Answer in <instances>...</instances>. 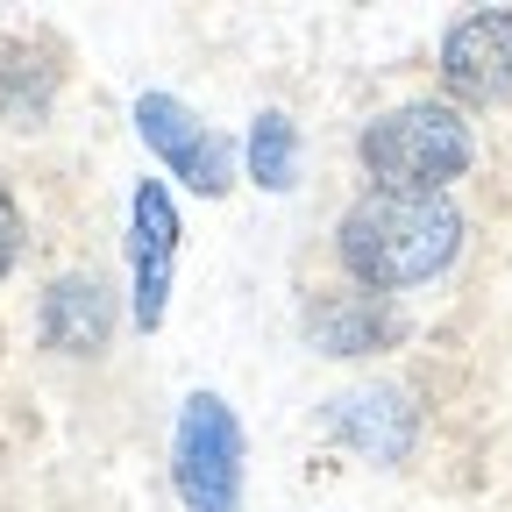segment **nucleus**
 I'll return each mask as SVG.
<instances>
[{
    "mask_svg": "<svg viewBox=\"0 0 512 512\" xmlns=\"http://www.w3.org/2000/svg\"><path fill=\"white\" fill-rule=\"evenodd\" d=\"M463 207L448 192H363V200L335 221V264L363 292H413L434 285L463 256Z\"/></svg>",
    "mask_w": 512,
    "mask_h": 512,
    "instance_id": "1",
    "label": "nucleus"
},
{
    "mask_svg": "<svg viewBox=\"0 0 512 512\" xmlns=\"http://www.w3.org/2000/svg\"><path fill=\"white\" fill-rule=\"evenodd\" d=\"M363 171L377 192H448L477 164V128L456 100H399L356 136Z\"/></svg>",
    "mask_w": 512,
    "mask_h": 512,
    "instance_id": "2",
    "label": "nucleus"
},
{
    "mask_svg": "<svg viewBox=\"0 0 512 512\" xmlns=\"http://www.w3.org/2000/svg\"><path fill=\"white\" fill-rule=\"evenodd\" d=\"M249 434L221 392H185L171 420V491L185 512H242Z\"/></svg>",
    "mask_w": 512,
    "mask_h": 512,
    "instance_id": "3",
    "label": "nucleus"
},
{
    "mask_svg": "<svg viewBox=\"0 0 512 512\" xmlns=\"http://www.w3.org/2000/svg\"><path fill=\"white\" fill-rule=\"evenodd\" d=\"M171 278H178V207L164 178H136V192H128V320L143 335L164 328Z\"/></svg>",
    "mask_w": 512,
    "mask_h": 512,
    "instance_id": "4",
    "label": "nucleus"
},
{
    "mask_svg": "<svg viewBox=\"0 0 512 512\" xmlns=\"http://www.w3.org/2000/svg\"><path fill=\"white\" fill-rule=\"evenodd\" d=\"M136 136L171 178H185L192 192H207V200H221L235 185V143L214 136L178 93H136Z\"/></svg>",
    "mask_w": 512,
    "mask_h": 512,
    "instance_id": "5",
    "label": "nucleus"
},
{
    "mask_svg": "<svg viewBox=\"0 0 512 512\" xmlns=\"http://www.w3.org/2000/svg\"><path fill=\"white\" fill-rule=\"evenodd\" d=\"M320 427L377 470H399L420 448V406L406 384H349V392H335L320 406Z\"/></svg>",
    "mask_w": 512,
    "mask_h": 512,
    "instance_id": "6",
    "label": "nucleus"
},
{
    "mask_svg": "<svg viewBox=\"0 0 512 512\" xmlns=\"http://www.w3.org/2000/svg\"><path fill=\"white\" fill-rule=\"evenodd\" d=\"M441 86L448 100H505L512 93V8H470L441 36Z\"/></svg>",
    "mask_w": 512,
    "mask_h": 512,
    "instance_id": "7",
    "label": "nucleus"
},
{
    "mask_svg": "<svg viewBox=\"0 0 512 512\" xmlns=\"http://www.w3.org/2000/svg\"><path fill=\"white\" fill-rule=\"evenodd\" d=\"M36 335L57 356H100L114 335V292L100 271H57L36 306Z\"/></svg>",
    "mask_w": 512,
    "mask_h": 512,
    "instance_id": "8",
    "label": "nucleus"
},
{
    "mask_svg": "<svg viewBox=\"0 0 512 512\" xmlns=\"http://www.w3.org/2000/svg\"><path fill=\"white\" fill-rule=\"evenodd\" d=\"M399 335H406V320L384 306V292H363V285L320 292V299L306 306V342H313L320 356H370V349L399 342Z\"/></svg>",
    "mask_w": 512,
    "mask_h": 512,
    "instance_id": "9",
    "label": "nucleus"
},
{
    "mask_svg": "<svg viewBox=\"0 0 512 512\" xmlns=\"http://www.w3.org/2000/svg\"><path fill=\"white\" fill-rule=\"evenodd\" d=\"M57 100V64L36 43H0V121L8 128H36Z\"/></svg>",
    "mask_w": 512,
    "mask_h": 512,
    "instance_id": "10",
    "label": "nucleus"
},
{
    "mask_svg": "<svg viewBox=\"0 0 512 512\" xmlns=\"http://www.w3.org/2000/svg\"><path fill=\"white\" fill-rule=\"evenodd\" d=\"M242 164H249V185L292 192L299 185V121L285 107H256L249 136H242Z\"/></svg>",
    "mask_w": 512,
    "mask_h": 512,
    "instance_id": "11",
    "label": "nucleus"
},
{
    "mask_svg": "<svg viewBox=\"0 0 512 512\" xmlns=\"http://www.w3.org/2000/svg\"><path fill=\"white\" fill-rule=\"evenodd\" d=\"M22 249H29V221H22V200L8 185H0V278H8L22 264Z\"/></svg>",
    "mask_w": 512,
    "mask_h": 512,
    "instance_id": "12",
    "label": "nucleus"
}]
</instances>
